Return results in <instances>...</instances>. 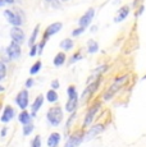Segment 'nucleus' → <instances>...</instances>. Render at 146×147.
Segmentation results:
<instances>
[{"mask_svg":"<svg viewBox=\"0 0 146 147\" xmlns=\"http://www.w3.org/2000/svg\"><path fill=\"white\" fill-rule=\"evenodd\" d=\"M32 131H33V124L32 123L26 124V125H24V128H23V134L24 136H28Z\"/></svg>","mask_w":146,"mask_h":147,"instance_id":"bb28decb","label":"nucleus"},{"mask_svg":"<svg viewBox=\"0 0 146 147\" xmlns=\"http://www.w3.org/2000/svg\"><path fill=\"white\" fill-rule=\"evenodd\" d=\"M13 117H14V109L10 106H7L4 109V113L1 114V118H0V120L3 121V123H8L9 120L13 119Z\"/></svg>","mask_w":146,"mask_h":147,"instance_id":"9b49d317","label":"nucleus"},{"mask_svg":"<svg viewBox=\"0 0 146 147\" xmlns=\"http://www.w3.org/2000/svg\"><path fill=\"white\" fill-rule=\"evenodd\" d=\"M60 142V134L59 133H51L49 136V140H47V146L49 147H57Z\"/></svg>","mask_w":146,"mask_h":147,"instance_id":"4468645a","label":"nucleus"},{"mask_svg":"<svg viewBox=\"0 0 146 147\" xmlns=\"http://www.w3.org/2000/svg\"><path fill=\"white\" fill-rule=\"evenodd\" d=\"M99 83H100V80H97L96 82H94L92 84H90V86L87 87V88L83 91V94H82V98H86L87 96H90V95H92L94 94V91L97 88V86H99Z\"/></svg>","mask_w":146,"mask_h":147,"instance_id":"2eb2a0df","label":"nucleus"},{"mask_svg":"<svg viewBox=\"0 0 146 147\" xmlns=\"http://www.w3.org/2000/svg\"><path fill=\"white\" fill-rule=\"evenodd\" d=\"M10 37H12L13 42L19 45L24 41V32L19 27H13L12 30H10Z\"/></svg>","mask_w":146,"mask_h":147,"instance_id":"20e7f679","label":"nucleus"},{"mask_svg":"<svg viewBox=\"0 0 146 147\" xmlns=\"http://www.w3.org/2000/svg\"><path fill=\"white\" fill-rule=\"evenodd\" d=\"M89 53L90 54H94V53H96L97 50H99V44H97L96 41H94V40H90L89 41Z\"/></svg>","mask_w":146,"mask_h":147,"instance_id":"aec40b11","label":"nucleus"},{"mask_svg":"<svg viewBox=\"0 0 146 147\" xmlns=\"http://www.w3.org/2000/svg\"><path fill=\"white\" fill-rule=\"evenodd\" d=\"M19 121H21L23 125H26V124H30L31 123V115L26 111V110H23V111L19 114Z\"/></svg>","mask_w":146,"mask_h":147,"instance_id":"f3484780","label":"nucleus"},{"mask_svg":"<svg viewBox=\"0 0 146 147\" xmlns=\"http://www.w3.org/2000/svg\"><path fill=\"white\" fill-rule=\"evenodd\" d=\"M62 1H68V0H62Z\"/></svg>","mask_w":146,"mask_h":147,"instance_id":"58836bf2","label":"nucleus"},{"mask_svg":"<svg viewBox=\"0 0 146 147\" xmlns=\"http://www.w3.org/2000/svg\"><path fill=\"white\" fill-rule=\"evenodd\" d=\"M31 147H41V138H40V136H36V137L33 138Z\"/></svg>","mask_w":146,"mask_h":147,"instance_id":"cd10ccee","label":"nucleus"},{"mask_svg":"<svg viewBox=\"0 0 146 147\" xmlns=\"http://www.w3.org/2000/svg\"><path fill=\"white\" fill-rule=\"evenodd\" d=\"M60 47L63 50H66V51H68V50H71L73 47V41L71 38H66V40H63L60 42Z\"/></svg>","mask_w":146,"mask_h":147,"instance_id":"6ab92c4d","label":"nucleus"},{"mask_svg":"<svg viewBox=\"0 0 146 147\" xmlns=\"http://www.w3.org/2000/svg\"><path fill=\"white\" fill-rule=\"evenodd\" d=\"M37 47H39V46H36V45H33V46L31 47V50H30V56H35V55H36V53H37Z\"/></svg>","mask_w":146,"mask_h":147,"instance_id":"7c9ffc66","label":"nucleus"},{"mask_svg":"<svg viewBox=\"0 0 146 147\" xmlns=\"http://www.w3.org/2000/svg\"><path fill=\"white\" fill-rule=\"evenodd\" d=\"M144 9H145V7H141V8H140V10H139V13H137V16H141V13L144 12Z\"/></svg>","mask_w":146,"mask_h":147,"instance_id":"72a5a7b5","label":"nucleus"},{"mask_svg":"<svg viewBox=\"0 0 146 147\" xmlns=\"http://www.w3.org/2000/svg\"><path fill=\"white\" fill-rule=\"evenodd\" d=\"M128 13H130V8H128V7H122L119 10H118L116 18H114V22H116V23H118V22L124 21V19L127 18Z\"/></svg>","mask_w":146,"mask_h":147,"instance_id":"ddd939ff","label":"nucleus"},{"mask_svg":"<svg viewBox=\"0 0 146 147\" xmlns=\"http://www.w3.org/2000/svg\"><path fill=\"white\" fill-rule=\"evenodd\" d=\"M4 16L7 17V21L9 22L12 26L14 27H19L22 24V19L21 17L18 16V14H16L14 12H12V10H5L4 12Z\"/></svg>","mask_w":146,"mask_h":147,"instance_id":"7ed1b4c3","label":"nucleus"},{"mask_svg":"<svg viewBox=\"0 0 146 147\" xmlns=\"http://www.w3.org/2000/svg\"><path fill=\"white\" fill-rule=\"evenodd\" d=\"M127 78H128V76H122V77H118L116 80V82H114V83L109 87L108 91L105 92V95H104V100H110V98L114 96V94H116L118 90H119L120 87L126 83Z\"/></svg>","mask_w":146,"mask_h":147,"instance_id":"f03ea898","label":"nucleus"},{"mask_svg":"<svg viewBox=\"0 0 146 147\" xmlns=\"http://www.w3.org/2000/svg\"><path fill=\"white\" fill-rule=\"evenodd\" d=\"M5 3H8V4H12V3H14V0H4Z\"/></svg>","mask_w":146,"mask_h":147,"instance_id":"c9c22d12","label":"nucleus"},{"mask_svg":"<svg viewBox=\"0 0 146 147\" xmlns=\"http://www.w3.org/2000/svg\"><path fill=\"white\" fill-rule=\"evenodd\" d=\"M64 61H66V55H64V53H59L54 58V65L55 67H60V65H63L64 64Z\"/></svg>","mask_w":146,"mask_h":147,"instance_id":"a211bd4d","label":"nucleus"},{"mask_svg":"<svg viewBox=\"0 0 146 147\" xmlns=\"http://www.w3.org/2000/svg\"><path fill=\"white\" fill-rule=\"evenodd\" d=\"M104 125L103 124H96V125H94L91 129L86 133V136H85V140L86 141H90V140H92L94 137H96L99 133H101V132H104Z\"/></svg>","mask_w":146,"mask_h":147,"instance_id":"6e6552de","label":"nucleus"},{"mask_svg":"<svg viewBox=\"0 0 146 147\" xmlns=\"http://www.w3.org/2000/svg\"><path fill=\"white\" fill-rule=\"evenodd\" d=\"M32 84H33V81H32V78H30V80L26 82V87H31Z\"/></svg>","mask_w":146,"mask_h":147,"instance_id":"473e14b6","label":"nucleus"},{"mask_svg":"<svg viewBox=\"0 0 146 147\" xmlns=\"http://www.w3.org/2000/svg\"><path fill=\"white\" fill-rule=\"evenodd\" d=\"M4 4H5L4 0H0V7H4Z\"/></svg>","mask_w":146,"mask_h":147,"instance_id":"e433bc0d","label":"nucleus"},{"mask_svg":"<svg viewBox=\"0 0 146 147\" xmlns=\"http://www.w3.org/2000/svg\"><path fill=\"white\" fill-rule=\"evenodd\" d=\"M99 106L100 104H96L95 106H92L91 109L87 111V114H86V118H85V121H83V125H89V124L92 123V120H94V117L96 115L97 110H99Z\"/></svg>","mask_w":146,"mask_h":147,"instance_id":"1a4fd4ad","label":"nucleus"},{"mask_svg":"<svg viewBox=\"0 0 146 147\" xmlns=\"http://www.w3.org/2000/svg\"><path fill=\"white\" fill-rule=\"evenodd\" d=\"M46 117H47V121H49L51 125L57 127L62 123V120H63V110H62L60 107H53V109H50L49 111H47Z\"/></svg>","mask_w":146,"mask_h":147,"instance_id":"f257e3e1","label":"nucleus"},{"mask_svg":"<svg viewBox=\"0 0 146 147\" xmlns=\"http://www.w3.org/2000/svg\"><path fill=\"white\" fill-rule=\"evenodd\" d=\"M5 134H7V128H3V131H1V136L4 137Z\"/></svg>","mask_w":146,"mask_h":147,"instance_id":"f704fd0d","label":"nucleus"},{"mask_svg":"<svg viewBox=\"0 0 146 147\" xmlns=\"http://www.w3.org/2000/svg\"><path fill=\"white\" fill-rule=\"evenodd\" d=\"M3 90H4V87H0V91H3Z\"/></svg>","mask_w":146,"mask_h":147,"instance_id":"4c0bfd02","label":"nucleus"},{"mask_svg":"<svg viewBox=\"0 0 146 147\" xmlns=\"http://www.w3.org/2000/svg\"><path fill=\"white\" fill-rule=\"evenodd\" d=\"M51 87H53V90H57V88H59V81H53L51 82Z\"/></svg>","mask_w":146,"mask_h":147,"instance_id":"2f4dec72","label":"nucleus"},{"mask_svg":"<svg viewBox=\"0 0 146 147\" xmlns=\"http://www.w3.org/2000/svg\"><path fill=\"white\" fill-rule=\"evenodd\" d=\"M40 68H41V61L39 60V61H36V63L33 64L32 67H31L30 73H31V74H36V73H39V70H40Z\"/></svg>","mask_w":146,"mask_h":147,"instance_id":"393cba45","label":"nucleus"},{"mask_svg":"<svg viewBox=\"0 0 146 147\" xmlns=\"http://www.w3.org/2000/svg\"><path fill=\"white\" fill-rule=\"evenodd\" d=\"M46 1H51V0H46Z\"/></svg>","mask_w":146,"mask_h":147,"instance_id":"ea45409f","label":"nucleus"},{"mask_svg":"<svg viewBox=\"0 0 146 147\" xmlns=\"http://www.w3.org/2000/svg\"><path fill=\"white\" fill-rule=\"evenodd\" d=\"M77 102H78V100H71V98H69V100L67 101V104H66V109H67V111L72 113L73 110L76 109V106H77Z\"/></svg>","mask_w":146,"mask_h":147,"instance_id":"412c9836","label":"nucleus"},{"mask_svg":"<svg viewBox=\"0 0 146 147\" xmlns=\"http://www.w3.org/2000/svg\"><path fill=\"white\" fill-rule=\"evenodd\" d=\"M37 33H39V26H36L35 30H33V33L31 35V37H30V42H28V44H30L31 47L33 46V42H35L36 38H37Z\"/></svg>","mask_w":146,"mask_h":147,"instance_id":"b1692460","label":"nucleus"},{"mask_svg":"<svg viewBox=\"0 0 146 147\" xmlns=\"http://www.w3.org/2000/svg\"><path fill=\"white\" fill-rule=\"evenodd\" d=\"M46 97H47V101H49V102H55V101L58 100V94L55 92V90H50V91L46 94Z\"/></svg>","mask_w":146,"mask_h":147,"instance_id":"4be33fe9","label":"nucleus"},{"mask_svg":"<svg viewBox=\"0 0 146 147\" xmlns=\"http://www.w3.org/2000/svg\"><path fill=\"white\" fill-rule=\"evenodd\" d=\"M16 101L21 109H26L27 105H28V92H27V90H22V91L17 95Z\"/></svg>","mask_w":146,"mask_h":147,"instance_id":"0eeeda50","label":"nucleus"},{"mask_svg":"<svg viewBox=\"0 0 146 147\" xmlns=\"http://www.w3.org/2000/svg\"><path fill=\"white\" fill-rule=\"evenodd\" d=\"M94 16H95V9H94V8H90L87 12H86L82 17H81V19H80V27H83V28L87 27L89 24L91 23Z\"/></svg>","mask_w":146,"mask_h":147,"instance_id":"39448f33","label":"nucleus"},{"mask_svg":"<svg viewBox=\"0 0 146 147\" xmlns=\"http://www.w3.org/2000/svg\"><path fill=\"white\" fill-rule=\"evenodd\" d=\"M85 30L86 28H83V27H80V28H77V30H74V31H72V36L73 37H77V36H80L82 32H85Z\"/></svg>","mask_w":146,"mask_h":147,"instance_id":"c85d7f7f","label":"nucleus"},{"mask_svg":"<svg viewBox=\"0 0 146 147\" xmlns=\"http://www.w3.org/2000/svg\"><path fill=\"white\" fill-rule=\"evenodd\" d=\"M83 141V137L82 136H72V137H69V140L66 142V146L64 147H78L81 145V142Z\"/></svg>","mask_w":146,"mask_h":147,"instance_id":"f8f14e48","label":"nucleus"},{"mask_svg":"<svg viewBox=\"0 0 146 147\" xmlns=\"http://www.w3.org/2000/svg\"><path fill=\"white\" fill-rule=\"evenodd\" d=\"M7 54L10 59H18L19 55H21V47H19V45L12 41L9 46L7 47Z\"/></svg>","mask_w":146,"mask_h":147,"instance_id":"423d86ee","label":"nucleus"},{"mask_svg":"<svg viewBox=\"0 0 146 147\" xmlns=\"http://www.w3.org/2000/svg\"><path fill=\"white\" fill-rule=\"evenodd\" d=\"M5 76H7V67H5V64L3 63L1 60H0V81L4 80Z\"/></svg>","mask_w":146,"mask_h":147,"instance_id":"a878e982","label":"nucleus"},{"mask_svg":"<svg viewBox=\"0 0 146 147\" xmlns=\"http://www.w3.org/2000/svg\"><path fill=\"white\" fill-rule=\"evenodd\" d=\"M43 104H44V96L43 95L37 96V98H36L32 104V115H35L36 113L39 111V109L43 106Z\"/></svg>","mask_w":146,"mask_h":147,"instance_id":"dca6fc26","label":"nucleus"},{"mask_svg":"<svg viewBox=\"0 0 146 147\" xmlns=\"http://www.w3.org/2000/svg\"><path fill=\"white\" fill-rule=\"evenodd\" d=\"M80 59H81V54H80V53L74 54V55L72 56V59H71V63H76V61L80 60Z\"/></svg>","mask_w":146,"mask_h":147,"instance_id":"c756f323","label":"nucleus"},{"mask_svg":"<svg viewBox=\"0 0 146 147\" xmlns=\"http://www.w3.org/2000/svg\"><path fill=\"white\" fill-rule=\"evenodd\" d=\"M68 96L71 100H78V95H77V91H76V88L73 86H71L68 88Z\"/></svg>","mask_w":146,"mask_h":147,"instance_id":"5701e85b","label":"nucleus"},{"mask_svg":"<svg viewBox=\"0 0 146 147\" xmlns=\"http://www.w3.org/2000/svg\"><path fill=\"white\" fill-rule=\"evenodd\" d=\"M60 28H62V23H60V22H55V23L50 24V26L46 28V31H45V40H47V38H49V36L55 35L57 32H59V31H60Z\"/></svg>","mask_w":146,"mask_h":147,"instance_id":"9d476101","label":"nucleus"}]
</instances>
